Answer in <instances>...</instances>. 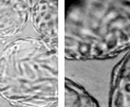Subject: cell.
<instances>
[{"instance_id": "6da1fadb", "label": "cell", "mask_w": 130, "mask_h": 107, "mask_svg": "<svg viewBox=\"0 0 130 107\" xmlns=\"http://www.w3.org/2000/svg\"><path fill=\"white\" fill-rule=\"evenodd\" d=\"M130 50V0H82L66 14L65 57L106 60Z\"/></svg>"}, {"instance_id": "5b68a950", "label": "cell", "mask_w": 130, "mask_h": 107, "mask_svg": "<svg viewBox=\"0 0 130 107\" xmlns=\"http://www.w3.org/2000/svg\"><path fill=\"white\" fill-rule=\"evenodd\" d=\"M108 101L109 107H130V50L113 69Z\"/></svg>"}, {"instance_id": "7a4b0ae2", "label": "cell", "mask_w": 130, "mask_h": 107, "mask_svg": "<svg viewBox=\"0 0 130 107\" xmlns=\"http://www.w3.org/2000/svg\"><path fill=\"white\" fill-rule=\"evenodd\" d=\"M0 96L15 107H52L58 100L57 48L41 38L14 41L0 53Z\"/></svg>"}, {"instance_id": "277c9868", "label": "cell", "mask_w": 130, "mask_h": 107, "mask_svg": "<svg viewBox=\"0 0 130 107\" xmlns=\"http://www.w3.org/2000/svg\"><path fill=\"white\" fill-rule=\"evenodd\" d=\"M31 18L35 30L41 37V39L58 48V1H32Z\"/></svg>"}, {"instance_id": "8992f818", "label": "cell", "mask_w": 130, "mask_h": 107, "mask_svg": "<svg viewBox=\"0 0 130 107\" xmlns=\"http://www.w3.org/2000/svg\"><path fill=\"white\" fill-rule=\"evenodd\" d=\"M65 107H101L81 84L68 77L65 78Z\"/></svg>"}, {"instance_id": "3957f363", "label": "cell", "mask_w": 130, "mask_h": 107, "mask_svg": "<svg viewBox=\"0 0 130 107\" xmlns=\"http://www.w3.org/2000/svg\"><path fill=\"white\" fill-rule=\"evenodd\" d=\"M30 0H0V43L18 35L31 17Z\"/></svg>"}, {"instance_id": "52a82bcc", "label": "cell", "mask_w": 130, "mask_h": 107, "mask_svg": "<svg viewBox=\"0 0 130 107\" xmlns=\"http://www.w3.org/2000/svg\"><path fill=\"white\" fill-rule=\"evenodd\" d=\"M55 107H56V105H55Z\"/></svg>"}]
</instances>
